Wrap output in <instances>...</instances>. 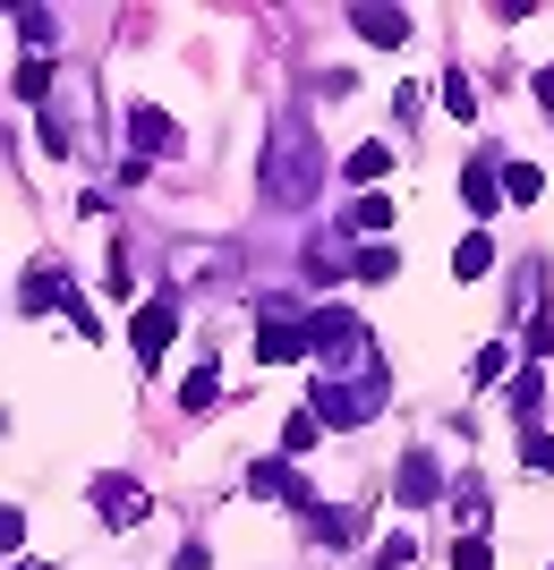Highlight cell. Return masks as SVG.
Returning a JSON list of instances; mask_svg holds the SVG:
<instances>
[{"instance_id": "8992f818", "label": "cell", "mask_w": 554, "mask_h": 570, "mask_svg": "<svg viewBox=\"0 0 554 570\" xmlns=\"http://www.w3.org/2000/svg\"><path fill=\"white\" fill-rule=\"evenodd\" d=\"M392 494L410 502V511H418V502H435V494H444V469H435V452H410V460H401V476H392Z\"/></svg>"}, {"instance_id": "8fae6325", "label": "cell", "mask_w": 554, "mask_h": 570, "mask_svg": "<svg viewBox=\"0 0 554 570\" xmlns=\"http://www.w3.org/2000/svg\"><path fill=\"white\" fill-rule=\"evenodd\" d=\"M341 230H392V196H376V188H367L359 205L341 214Z\"/></svg>"}, {"instance_id": "e0dca14e", "label": "cell", "mask_w": 554, "mask_h": 570, "mask_svg": "<svg viewBox=\"0 0 554 570\" xmlns=\"http://www.w3.org/2000/svg\"><path fill=\"white\" fill-rule=\"evenodd\" d=\"M410 562H418V537H410V528H392L385 546H376V570H410Z\"/></svg>"}, {"instance_id": "7a4b0ae2", "label": "cell", "mask_w": 554, "mask_h": 570, "mask_svg": "<svg viewBox=\"0 0 554 570\" xmlns=\"http://www.w3.org/2000/svg\"><path fill=\"white\" fill-rule=\"evenodd\" d=\"M171 324H179V307H171V298H145V307L128 315V350H137V366H145V375H154V357H163Z\"/></svg>"}, {"instance_id": "ac0fdd59", "label": "cell", "mask_w": 554, "mask_h": 570, "mask_svg": "<svg viewBox=\"0 0 554 570\" xmlns=\"http://www.w3.org/2000/svg\"><path fill=\"white\" fill-rule=\"evenodd\" d=\"M18 553H26V511L0 502V562H18Z\"/></svg>"}, {"instance_id": "cb8c5ba5", "label": "cell", "mask_w": 554, "mask_h": 570, "mask_svg": "<svg viewBox=\"0 0 554 570\" xmlns=\"http://www.w3.org/2000/svg\"><path fill=\"white\" fill-rule=\"evenodd\" d=\"M529 350H537V357H554V315H537V324H529Z\"/></svg>"}, {"instance_id": "5bb4252c", "label": "cell", "mask_w": 554, "mask_h": 570, "mask_svg": "<svg viewBox=\"0 0 554 570\" xmlns=\"http://www.w3.org/2000/svg\"><path fill=\"white\" fill-rule=\"evenodd\" d=\"M179 401H188V409H196V417H205V409H214V401H222V375H214V366H196V375H188V383H179Z\"/></svg>"}, {"instance_id": "d6986e66", "label": "cell", "mask_w": 554, "mask_h": 570, "mask_svg": "<svg viewBox=\"0 0 554 570\" xmlns=\"http://www.w3.org/2000/svg\"><path fill=\"white\" fill-rule=\"evenodd\" d=\"M385 163H392L385 145H359V154H350V179H385Z\"/></svg>"}, {"instance_id": "603a6c76", "label": "cell", "mask_w": 554, "mask_h": 570, "mask_svg": "<svg viewBox=\"0 0 554 570\" xmlns=\"http://www.w3.org/2000/svg\"><path fill=\"white\" fill-rule=\"evenodd\" d=\"M308 443H315V417H290V426H282V460L308 452Z\"/></svg>"}, {"instance_id": "2e32d148", "label": "cell", "mask_w": 554, "mask_h": 570, "mask_svg": "<svg viewBox=\"0 0 554 570\" xmlns=\"http://www.w3.org/2000/svg\"><path fill=\"white\" fill-rule=\"evenodd\" d=\"M444 111H453V119H478V86H469V69L444 77Z\"/></svg>"}, {"instance_id": "9c48e42d", "label": "cell", "mask_w": 554, "mask_h": 570, "mask_svg": "<svg viewBox=\"0 0 554 570\" xmlns=\"http://www.w3.org/2000/svg\"><path fill=\"white\" fill-rule=\"evenodd\" d=\"M60 298H69V282H60V273H51V264H35V273H26V289H18V307H26V315H43V307H60Z\"/></svg>"}, {"instance_id": "44dd1931", "label": "cell", "mask_w": 554, "mask_h": 570, "mask_svg": "<svg viewBox=\"0 0 554 570\" xmlns=\"http://www.w3.org/2000/svg\"><path fill=\"white\" fill-rule=\"evenodd\" d=\"M486 562H495V553H486V537H460V546H453V570H486Z\"/></svg>"}, {"instance_id": "6da1fadb", "label": "cell", "mask_w": 554, "mask_h": 570, "mask_svg": "<svg viewBox=\"0 0 554 570\" xmlns=\"http://www.w3.org/2000/svg\"><path fill=\"white\" fill-rule=\"evenodd\" d=\"M256 357H265V366H290V357H308V315L265 307V324H256Z\"/></svg>"}, {"instance_id": "ba28073f", "label": "cell", "mask_w": 554, "mask_h": 570, "mask_svg": "<svg viewBox=\"0 0 554 570\" xmlns=\"http://www.w3.org/2000/svg\"><path fill=\"white\" fill-rule=\"evenodd\" d=\"M350 26L367 43H410V9H350Z\"/></svg>"}, {"instance_id": "4fadbf2b", "label": "cell", "mask_w": 554, "mask_h": 570, "mask_svg": "<svg viewBox=\"0 0 554 570\" xmlns=\"http://www.w3.org/2000/svg\"><path fill=\"white\" fill-rule=\"evenodd\" d=\"M537 409H546V375H521V383H512V417L537 426Z\"/></svg>"}, {"instance_id": "30bf717a", "label": "cell", "mask_w": 554, "mask_h": 570, "mask_svg": "<svg viewBox=\"0 0 554 570\" xmlns=\"http://www.w3.org/2000/svg\"><path fill=\"white\" fill-rule=\"evenodd\" d=\"M453 273H460V282H486V273H495V238L469 230V238L453 247Z\"/></svg>"}, {"instance_id": "277c9868", "label": "cell", "mask_w": 554, "mask_h": 570, "mask_svg": "<svg viewBox=\"0 0 554 570\" xmlns=\"http://www.w3.org/2000/svg\"><path fill=\"white\" fill-rule=\"evenodd\" d=\"M460 196H469V214H495V205H504V163H495V154H469V163H460Z\"/></svg>"}, {"instance_id": "7402d4cb", "label": "cell", "mask_w": 554, "mask_h": 570, "mask_svg": "<svg viewBox=\"0 0 554 570\" xmlns=\"http://www.w3.org/2000/svg\"><path fill=\"white\" fill-rule=\"evenodd\" d=\"M521 460H529V469H554V434H546V426H529V443H521Z\"/></svg>"}, {"instance_id": "52a82bcc", "label": "cell", "mask_w": 554, "mask_h": 570, "mask_svg": "<svg viewBox=\"0 0 554 570\" xmlns=\"http://www.w3.org/2000/svg\"><path fill=\"white\" fill-rule=\"evenodd\" d=\"M128 137H137V154H179V128H171V111H128Z\"/></svg>"}, {"instance_id": "3957f363", "label": "cell", "mask_w": 554, "mask_h": 570, "mask_svg": "<svg viewBox=\"0 0 554 570\" xmlns=\"http://www.w3.org/2000/svg\"><path fill=\"white\" fill-rule=\"evenodd\" d=\"M376 417V383H315V426H367Z\"/></svg>"}, {"instance_id": "d4e9b609", "label": "cell", "mask_w": 554, "mask_h": 570, "mask_svg": "<svg viewBox=\"0 0 554 570\" xmlns=\"http://www.w3.org/2000/svg\"><path fill=\"white\" fill-rule=\"evenodd\" d=\"M171 570H214V553H205V546H179V562H171Z\"/></svg>"}, {"instance_id": "ffe728a7", "label": "cell", "mask_w": 554, "mask_h": 570, "mask_svg": "<svg viewBox=\"0 0 554 570\" xmlns=\"http://www.w3.org/2000/svg\"><path fill=\"white\" fill-rule=\"evenodd\" d=\"M43 86H51V60H18V95L35 102V95H43Z\"/></svg>"}, {"instance_id": "9a60e30c", "label": "cell", "mask_w": 554, "mask_h": 570, "mask_svg": "<svg viewBox=\"0 0 554 570\" xmlns=\"http://www.w3.org/2000/svg\"><path fill=\"white\" fill-rule=\"evenodd\" d=\"M350 273H359V282H392V273H401V256H392V247H359V256H350Z\"/></svg>"}, {"instance_id": "484cf974", "label": "cell", "mask_w": 554, "mask_h": 570, "mask_svg": "<svg viewBox=\"0 0 554 570\" xmlns=\"http://www.w3.org/2000/svg\"><path fill=\"white\" fill-rule=\"evenodd\" d=\"M537 102H546V111H554V69H537Z\"/></svg>"}, {"instance_id": "7c38bea8", "label": "cell", "mask_w": 554, "mask_h": 570, "mask_svg": "<svg viewBox=\"0 0 554 570\" xmlns=\"http://www.w3.org/2000/svg\"><path fill=\"white\" fill-rule=\"evenodd\" d=\"M504 196H512V205H537V196H546L537 163H504Z\"/></svg>"}, {"instance_id": "5b68a950", "label": "cell", "mask_w": 554, "mask_h": 570, "mask_svg": "<svg viewBox=\"0 0 554 570\" xmlns=\"http://www.w3.org/2000/svg\"><path fill=\"white\" fill-rule=\"evenodd\" d=\"M95 502H103V520H111V528H137L145 511H154V494L128 485V476H95Z\"/></svg>"}]
</instances>
